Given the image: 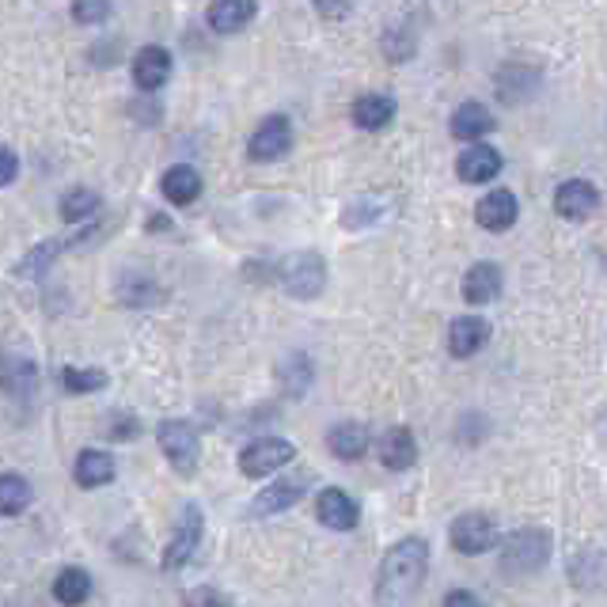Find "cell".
I'll list each match as a JSON object with an SVG mask.
<instances>
[{
    "mask_svg": "<svg viewBox=\"0 0 607 607\" xmlns=\"http://www.w3.org/2000/svg\"><path fill=\"white\" fill-rule=\"evenodd\" d=\"M61 248H65L61 240H50V243H42V248H35V251H30V255L20 263V278H35V274H42L46 266H50L53 258H58Z\"/></svg>",
    "mask_w": 607,
    "mask_h": 607,
    "instance_id": "obj_29",
    "label": "cell"
},
{
    "mask_svg": "<svg viewBox=\"0 0 607 607\" xmlns=\"http://www.w3.org/2000/svg\"><path fill=\"white\" fill-rule=\"evenodd\" d=\"M452 547L467 558L486 555V551L497 547V524L486 513H464V517L452 520Z\"/></svg>",
    "mask_w": 607,
    "mask_h": 607,
    "instance_id": "obj_6",
    "label": "cell"
},
{
    "mask_svg": "<svg viewBox=\"0 0 607 607\" xmlns=\"http://www.w3.org/2000/svg\"><path fill=\"white\" fill-rule=\"evenodd\" d=\"M255 20V0H213L205 23H210L217 35H236L248 23Z\"/></svg>",
    "mask_w": 607,
    "mask_h": 607,
    "instance_id": "obj_18",
    "label": "cell"
},
{
    "mask_svg": "<svg viewBox=\"0 0 607 607\" xmlns=\"http://www.w3.org/2000/svg\"><path fill=\"white\" fill-rule=\"evenodd\" d=\"M73 15L84 27H96L111 15V0H73Z\"/></svg>",
    "mask_w": 607,
    "mask_h": 607,
    "instance_id": "obj_30",
    "label": "cell"
},
{
    "mask_svg": "<svg viewBox=\"0 0 607 607\" xmlns=\"http://www.w3.org/2000/svg\"><path fill=\"white\" fill-rule=\"evenodd\" d=\"M551 558V535L543 528H520L505 540L502 547V573L509 578H528V573L543 570Z\"/></svg>",
    "mask_w": 607,
    "mask_h": 607,
    "instance_id": "obj_2",
    "label": "cell"
},
{
    "mask_svg": "<svg viewBox=\"0 0 607 607\" xmlns=\"http://www.w3.org/2000/svg\"><path fill=\"white\" fill-rule=\"evenodd\" d=\"M160 448L172 459V467L179 475H194L198 456H202V441H198V429L190 421H160L156 429Z\"/></svg>",
    "mask_w": 607,
    "mask_h": 607,
    "instance_id": "obj_4",
    "label": "cell"
},
{
    "mask_svg": "<svg viewBox=\"0 0 607 607\" xmlns=\"http://www.w3.org/2000/svg\"><path fill=\"white\" fill-rule=\"evenodd\" d=\"M414 459H418V441H414L410 429L406 426L388 429L380 441V464L391 467V471H406V467H414Z\"/></svg>",
    "mask_w": 607,
    "mask_h": 607,
    "instance_id": "obj_20",
    "label": "cell"
},
{
    "mask_svg": "<svg viewBox=\"0 0 607 607\" xmlns=\"http://www.w3.org/2000/svg\"><path fill=\"white\" fill-rule=\"evenodd\" d=\"M444 604H479V596L475 593H448L444 596Z\"/></svg>",
    "mask_w": 607,
    "mask_h": 607,
    "instance_id": "obj_35",
    "label": "cell"
},
{
    "mask_svg": "<svg viewBox=\"0 0 607 607\" xmlns=\"http://www.w3.org/2000/svg\"><path fill=\"white\" fill-rule=\"evenodd\" d=\"M452 137L456 141H482L486 134H494L497 129V122H494V114H490V106L486 103H464V106H456V114H452Z\"/></svg>",
    "mask_w": 607,
    "mask_h": 607,
    "instance_id": "obj_16",
    "label": "cell"
},
{
    "mask_svg": "<svg viewBox=\"0 0 607 607\" xmlns=\"http://www.w3.org/2000/svg\"><path fill=\"white\" fill-rule=\"evenodd\" d=\"M53 596H58L61 604H84L91 596L88 570H80V566H68V570H61L58 581H53Z\"/></svg>",
    "mask_w": 607,
    "mask_h": 607,
    "instance_id": "obj_25",
    "label": "cell"
},
{
    "mask_svg": "<svg viewBox=\"0 0 607 607\" xmlns=\"http://www.w3.org/2000/svg\"><path fill=\"white\" fill-rule=\"evenodd\" d=\"M502 286H505L502 266L475 263L471 270L464 274V301L471 307H482V304H490V301H497V296H502Z\"/></svg>",
    "mask_w": 607,
    "mask_h": 607,
    "instance_id": "obj_15",
    "label": "cell"
},
{
    "mask_svg": "<svg viewBox=\"0 0 607 607\" xmlns=\"http://www.w3.org/2000/svg\"><path fill=\"white\" fill-rule=\"evenodd\" d=\"M61 383H65L73 395H88V391L106 388V372L103 368H65V372H61Z\"/></svg>",
    "mask_w": 607,
    "mask_h": 607,
    "instance_id": "obj_28",
    "label": "cell"
},
{
    "mask_svg": "<svg viewBox=\"0 0 607 607\" xmlns=\"http://www.w3.org/2000/svg\"><path fill=\"white\" fill-rule=\"evenodd\" d=\"M190 604H225V596H217V593H190Z\"/></svg>",
    "mask_w": 607,
    "mask_h": 607,
    "instance_id": "obj_34",
    "label": "cell"
},
{
    "mask_svg": "<svg viewBox=\"0 0 607 607\" xmlns=\"http://www.w3.org/2000/svg\"><path fill=\"white\" fill-rule=\"evenodd\" d=\"M517 217H520V202L513 190H490V194L475 205V220H479L486 232H505V228L517 225Z\"/></svg>",
    "mask_w": 607,
    "mask_h": 607,
    "instance_id": "obj_10",
    "label": "cell"
},
{
    "mask_svg": "<svg viewBox=\"0 0 607 607\" xmlns=\"http://www.w3.org/2000/svg\"><path fill=\"white\" fill-rule=\"evenodd\" d=\"M172 76V50L164 46H144L134 58V80L141 91H160Z\"/></svg>",
    "mask_w": 607,
    "mask_h": 607,
    "instance_id": "obj_13",
    "label": "cell"
},
{
    "mask_svg": "<svg viewBox=\"0 0 607 607\" xmlns=\"http://www.w3.org/2000/svg\"><path fill=\"white\" fill-rule=\"evenodd\" d=\"M160 190H164V198L172 205H190V202L202 198V175H198L190 164H175V167H167L164 172Z\"/></svg>",
    "mask_w": 607,
    "mask_h": 607,
    "instance_id": "obj_19",
    "label": "cell"
},
{
    "mask_svg": "<svg viewBox=\"0 0 607 607\" xmlns=\"http://www.w3.org/2000/svg\"><path fill=\"white\" fill-rule=\"evenodd\" d=\"M490 342V323L482 315H459L448 327V353L452 357H475Z\"/></svg>",
    "mask_w": 607,
    "mask_h": 607,
    "instance_id": "obj_14",
    "label": "cell"
},
{
    "mask_svg": "<svg viewBox=\"0 0 607 607\" xmlns=\"http://www.w3.org/2000/svg\"><path fill=\"white\" fill-rule=\"evenodd\" d=\"M289 149H293V126H289V118H281V114H270V118L258 122V129L248 141V156L258 160V164H274V160H281Z\"/></svg>",
    "mask_w": 607,
    "mask_h": 607,
    "instance_id": "obj_7",
    "label": "cell"
},
{
    "mask_svg": "<svg viewBox=\"0 0 607 607\" xmlns=\"http://www.w3.org/2000/svg\"><path fill=\"white\" fill-rule=\"evenodd\" d=\"M111 437H118V441L137 437V418H118V429H111Z\"/></svg>",
    "mask_w": 607,
    "mask_h": 607,
    "instance_id": "obj_32",
    "label": "cell"
},
{
    "mask_svg": "<svg viewBox=\"0 0 607 607\" xmlns=\"http://www.w3.org/2000/svg\"><path fill=\"white\" fill-rule=\"evenodd\" d=\"M293 459H296L293 441L263 437V441L248 444V448L240 452V471L248 475V479H266V475H274V471H281L286 464H293Z\"/></svg>",
    "mask_w": 607,
    "mask_h": 607,
    "instance_id": "obj_5",
    "label": "cell"
},
{
    "mask_svg": "<svg viewBox=\"0 0 607 607\" xmlns=\"http://www.w3.org/2000/svg\"><path fill=\"white\" fill-rule=\"evenodd\" d=\"M327 448L334 452L338 459L353 464V459H361L368 452V429L357 426V421H342V426H334L327 433Z\"/></svg>",
    "mask_w": 607,
    "mask_h": 607,
    "instance_id": "obj_23",
    "label": "cell"
},
{
    "mask_svg": "<svg viewBox=\"0 0 607 607\" xmlns=\"http://www.w3.org/2000/svg\"><path fill=\"white\" fill-rule=\"evenodd\" d=\"M4 368H8V372H4V388L12 391V395L27 399L30 388L38 383V368L30 365V361H8Z\"/></svg>",
    "mask_w": 607,
    "mask_h": 607,
    "instance_id": "obj_27",
    "label": "cell"
},
{
    "mask_svg": "<svg viewBox=\"0 0 607 607\" xmlns=\"http://www.w3.org/2000/svg\"><path fill=\"white\" fill-rule=\"evenodd\" d=\"M73 475H76V486H84V490H99V486H106V482H114V459L106 456V452H99V448H84L80 456H76V467H73Z\"/></svg>",
    "mask_w": 607,
    "mask_h": 607,
    "instance_id": "obj_22",
    "label": "cell"
},
{
    "mask_svg": "<svg viewBox=\"0 0 607 607\" xmlns=\"http://www.w3.org/2000/svg\"><path fill=\"white\" fill-rule=\"evenodd\" d=\"M30 497H35V490H30V482L23 479V475H15V471L0 475V517H20V513H27Z\"/></svg>",
    "mask_w": 607,
    "mask_h": 607,
    "instance_id": "obj_24",
    "label": "cell"
},
{
    "mask_svg": "<svg viewBox=\"0 0 607 607\" xmlns=\"http://www.w3.org/2000/svg\"><path fill=\"white\" fill-rule=\"evenodd\" d=\"M315 513H319V520L327 528H334V532H353L357 528V517H361V509H357V502H353L345 490H338V486H327L319 494V502H315Z\"/></svg>",
    "mask_w": 607,
    "mask_h": 607,
    "instance_id": "obj_11",
    "label": "cell"
},
{
    "mask_svg": "<svg viewBox=\"0 0 607 607\" xmlns=\"http://www.w3.org/2000/svg\"><path fill=\"white\" fill-rule=\"evenodd\" d=\"M315 8H319L323 15H342L345 12V0H315Z\"/></svg>",
    "mask_w": 607,
    "mask_h": 607,
    "instance_id": "obj_33",
    "label": "cell"
},
{
    "mask_svg": "<svg viewBox=\"0 0 607 607\" xmlns=\"http://www.w3.org/2000/svg\"><path fill=\"white\" fill-rule=\"evenodd\" d=\"M304 482H307L304 475H296V479H281V482H274V486H266L263 494L255 497L251 513H255V517H274V513L293 509L304 497Z\"/></svg>",
    "mask_w": 607,
    "mask_h": 607,
    "instance_id": "obj_17",
    "label": "cell"
},
{
    "mask_svg": "<svg viewBox=\"0 0 607 607\" xmlns=\"http://www.w3.org/2000/svg\"><path fill=\"white\" fill-rule=\"evenodd\" d=\"M15 175H20V156H15L8 144H0V187L15 182Z\"/></svg>",
    "mask_w": 607,
    "mask_h": 607,
    "instance_id": "obj_31",
    "label": "cell"
},
{
    "mask_svg": "<svg viewBox=\"0 0 607 607\" xmlns=\"http://www.w3.org/2000/svg\"><path fill=\"white\" fill-rule=\"evenodd\" d=\"M429 573V543L426 540H399L380 562V589L376 596L388 604L410 600Z\"/></svg>",
    "mask_w": 607,
    "mask_h": 607,
    "instance_id": "obj_1",
    "label": "cell"
},
{
    "mask_svg": "<svg viewBox=\"0 0 607 607\" xmlns=\"http://www.w3.org/2000/svg\"><path fill=\"white\" fill-rule=\"evenodd\" d=\"M600 205V190L589 179H566L555 190V213L566 220H589Z\"/></svg>",
    "mask_w": 607,
    "mask_h": 607,
    "instance_id": "obj_9",
    "label": "cell"
},
{
    "mask_svg": "<svg viewBox=\"0 0 607 607\" xmlns=\"http://www.w3.org/2000/svg\"><path fill=\"white\" fill-rule=\"evenodd\" d=\"M278 278L293 296L312 301V296H319L323 286H327V263H323V255H315V251H296V255H289L286 263L278 266Z\"/></svg>",
    "mask_w": 607,
    "mask_h": 607,
    "instance_id": "obj_3",
    "label": "cell"
},
{
    "mask_svg": "<svg viewBox=\"0 0 607 607\" xmlns=\"http://www.w3.org/2000/svg\"><path fill=\"white\" fill-rule=\"evenodd\" d=\"M96 210H99V194L88 187H76L61 198V217H65L68 225H80V220L96 217Z\"/></svg>",
    "mask_w": 607,
    "mask_h": 607,
    "instance_id": "obj_26",
    "label": "cell"
},
{
    "mask_svg": "<svg viewBox=\"0 0 607 607\" xmlns=\"http://www.w3.org/2000/svg\"><path fill=\"white\" fill-rule=\"evenodd\" d=\"M456 175L464 182H475V187L494 182L497 175H502V152L490 149V144H482V141H471L456 156Z\"/></svg>",
    "mask_w": 607,
    "mask_h": 607,
    "instance_id": "obj_8",
    "label": "cell"
},
{
    "mask_svg": "<svg viewBox=\"0 0 607 607\" xmlns=\"http://www.w3.org/2000/svg\"><path fill=\"white\" fill-rule=\"evenodd\" d=\"M395 99L391 96H383V91H368V96H361L357 103H353V126H361V129H383V126H391V118H395Z\"/></svg>",
    "mask_w": 607,
    "mask_h": 607,
    "instance_id": "obj_21",
    "label": "cell"
},
{
    "mask_svg": "<svg viewBox=\"0 0 607 607\" xmlns=\"http://www.w3.org/2000/svg\"><path fill=\"white\" fill-rule=\"evenodd\" d=\"M198 543H202V509H198V505H190V509L182 513L175 540L167 543V555H164L167 570H179L182 562H190V558H194V551H198Z\"/></svg>",
    "mask_w": 607,
    "mask_h": 607,
    "instance_id": "obj_12",
    "label": "cell"
}]
</instances>
